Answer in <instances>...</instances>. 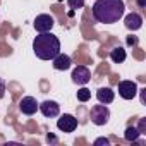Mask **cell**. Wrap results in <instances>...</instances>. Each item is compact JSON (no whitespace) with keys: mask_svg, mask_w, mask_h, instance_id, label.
Returning <instances> with one entry per match:
<instances>
[{"mask_svg":"<svg viewBox=\"0 0 146 146\" xmlns=\"http://www.w3.org/2000/svg\"><path fill=\"white\" fill-rule=\"evenodd\" d=\"M125 14L124 0H96L93 5V17L96 23L113 24L119 23Z\"/></svg>","mask_w":146,"mask_h":146,"instance_id":"1","label":"cell"},{"mask_svg":"<svg viewBox=\"0 0 146 146\" xmlns=\"http://www.w3.org/2000/svg\"><path fill=\"white\" fill-rule=\"evenodd\" d=\"M33 52L40 60H52L60 53V40L48 33H38V36L33 40Z\"/></svg>","mask_w":146,"mask_h":146,"instance_id":"2","label":"cell"},{"mask_svg":"<svg viewBox=\"0 0 146 146\" xmlns=\"http://www.w3.org/2000/svg\"><path fill=\"white\" fill-rule=\"evenodd\" d=\"M90 119H91V122H93L95 125H105V124L108 122V119H110V110H108V107L103 105V103L91 107V110H90Z\"/></svg>","mask_w":146,"mask_h":146,"instance_id":"3","label":"cell"},{"mask_svg":"<svg viewBox=\"0 0 146 146\" xmlns=\"http://www.w3.org/2000/svg\"><path fill=\"white\" fill-rule=\"evenodd\" d=\"M70 78H72V83H76V84H79V86H84V84H88L90 79H91V72H90L88 67L78 65L74 70H72Z\"/></svg>","mask_w":146,"mask_h":146,"instance_id":"4","label":"cell"},{"mask_svg":"<svg viewBox=\"0 0 146 146\" xmlns=\"http://www.w3.org/2000/svg\"><path fill=\"white\" fill-rule=\"evenodd\" d=\"M57 127L62 132H74L78 129V119L74 115H70V113H64L57 120Z\"/></svg>","mask_w":146,"mask_h":146,"instance_id":"5","label":"cell"},{"mask_svg":"<svg viewBox=\"0 0 146 146\" xmlns=\"http://www.w3.org/2000/svg\"><path fill=\"white\" fill-rule=\"evenodd\" d=\"M53 24H55V21H53V17L50 14H40V16H36V19L33 23V26H35V29L38 33H48L53 28Z\"/></svg>","mask_w":146,"mask_h":146,"instance_id":"6","label":"cell"},{"mask_svg":"<svg viewBox=\"0 0 146 146\" xmlns=\"http://www.w3.org/2000/svg\"><path fill=\"white\" fill-rule=\"evenodd\" d=\"M119 95L124 100H132L137 95V84L134 81H120L119 83Z\"/></svg>","mask_w":146,"mask_h":146,"instance_id":"7","label":"cell"},{"mask_svg":"<svg viewBox=\"0 0 146 146\" xmlns=\"http://www.w3.org/2000/svg\"><path fill=\"white\" fill-rule=\"evenodd\" d=\"M38 110H40L45 117L53 119V117H57V115L60 113V105H58L57 102H53V100H45L43 103H38Z\"/></svg>","mask_w":146,"mask_h":146,"instance_id":"8","label":"cell"},{"mask_svg":"<svg viewBox=\"0 0 146 146\" xmlns=\"http://www.w3.org/2000/svg\"><path fill=\"white\" fill-rule=\"evenodd\" d=\"M19 110H21L24 115H35L36 110H38V102H36V98H33V96H24V98L19 102Z\"/></svg>","mask_w":146,"mask_h":146,"instance_id":"9","label":"cell"},{"mask_svg":"<svg viewBox=\"0 0 146 146\" xmlns=\"http://www.w3.org/2000/svg\"><path fill=\"white\" fill-rule=\"evenodd\" d=\"M124 23H125V28H127V29H131V31H137V29L143 26V17H141L139 14H136V12H131V14L125 16Z\"/></svg>","mask_w":146,"mask_h":146,"instance_id":"10","label":"cell"},{"mask_svg":"<svg viewBox=\"0 0 146 146\" xmlns=\"http://www.w3.org/2000/svg\"><path fill=\"white\" fill-rule=\"evenodd\" d=\"M52 62H53V69H57V70H67V69H70V64H72L70 57L65 53H58L57 57L52 58Z\"/></svg>","mask_w":146,"mask_h":146,"instance_id":"11","label":"cell"},{"mask_svg":"<svg viewBox=\"0 0 146 146\" xmlns=\"http://www.w3.org/2000/svg\"><path fill=\"white\" fill-rule=\"evenodd\" d=\"M96 98H98V102H100V103L108 105V103H112V102H113L115 93L112 91V88H100V90L96 91Z\"/></svg>","mask_w":146,"mask_h":146,"instance_id":"12","label":"cell"},{"mask_svg":"<svg viewBox=\"0 0 146 146\" xmlns=\"http://www.w3.org/2000/svg\"><path fill=\"white\" fill-rule=\"evenodd\" d=\"M125 57H127V53L122 46H115L113 50H110V60L113 64H122L125 60Z\"/></svg>","mask_w":146,"mask_h":146,"instance_id":"13","label":"cell"},{"mask_svg":"<svg viewBox=\"0 0 146 146\" xmlns=\"http://www.w3.org/2000/svg\"><path fill=\"white\" fill-rule=\"evenodd\" d=\"M141 134H139V131L136 129V127H127L125 129V132H124V137H125V141H137V137H139Z\"/></svg>","mask_w":146,"mask_h":146,"instance_id":"14","label":"cell"},{"mask_svg":"<svg viewBox=\"0 0 146 146\" xmlns=\"http://www.w3.org/2000/svg\"><path fill=\"white\" fill-rule=\"evenodd\" d=\"M90 98H91V91H90L88 88L78 90V100H79V102H88Z\"/></svg>","mask_w":146,"mask_h":146,"instance_id":"15","label":"cell"},{"mask_svg":"<svg viewBox=\"0 0 146 146\" xmlns=\"http://www.w3.org/2000/svg\"><path fill=\"white\" fill-rule=\"evenodd\" d=\"M67 4L72 11H78V9H83L84 7V0H67Z\"/></svg>","mask_w":146,"mask_h":146,"instance_id":"16","label":"cell"},{"mask_svg":"<svg viewBox=\"0 0 146 146\" xmlns=\"http://www.w3.org/2000/svg\"><path fill=\"white\" fill-rule=\"evenodd\" d=\"M136 129L139 131V134H146V119H141L139 120V125Z\"/></svg>","mask_w":146,"mask_h":146,"instance_id":"17","label":"cell"},{"mask_svg":"<svg viewBox=\"0 0 146 146\" xmlns=\"http://www.w3.org/2000/svg\"><path fill=\"white\" fill-rule=\"evenodd\" d=\"M100 144H105V146H108V144H110L108 137H98V139L95 141V146H100Z\"/></svg>","mask_w":146,"mask_h":146,"instance_id":"18","label":"cell"},{"mask_svg":"<svg viewBox=\"0 0 146 146\" xmlns=\"http://www.w3.org/2000/svg\"><path fill=\"white\" fill-rule=\"evenodd\" d=\"M5 96V83L0 79V98H4Z\"/></svg>","mask_w":146,"mask_h":146,"instance_id":"19","label":"cell"},{"mask_svg":"<svg viewBox=\"0 0 146 146\" xmlns=\"http://www.w3.org/2000/svg\"><path fill=\"white\" fill-rule=\"evenodd\" d=\"M127 45H129V46L137 45V38H136V36H129V38H127Z\"/></svg>","mask_w":146,"mask_h":146,"instance_id":"20","label":"cell"},{"mask_svg":"<svg viewBox=\"0 0 146 146\" xmlns=\"http://www.w3.org/2000/svg\"><path fill=\"white\" fill-rule=\"evenodd\" d=\"M137 5H139L141 9H144V5H146V0H137Z\"/></svg>","mask_w":146,"mask_h":146,"instance_id":"21","label":"cell"},{"mask_svg":"<svg viewBox=\"0 0 146 146\" xmlns=\"http://www.w3.org/2000/svg\"><path fill=\"white\" fill-rule=\"evenodd\" d=\"M58 2H62V0H58Z\"/></svg>","mask_w":146,"mask_h":146,"instance_id":"22","label":"cell"}]
</instances>
